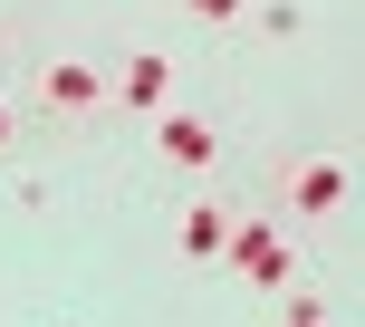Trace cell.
Instances as JSON below:
<instances>
[{
	"mask_svg": "<svg viewBox=\"0 0 365 327\" xmlns=\"http://www.w3.org/2000/svg\"><path fill=\"white\" fill-rule=\"evenodd\" d=\"M336 193H346V173H336V164H298V173H289V202H317V212H327Z\"/></svg>",
	"mask_w": 365,
	"mask_h": 327,
	"instance_id": "1",
	"label": "cell"
},
{
	"mask_svg": "<svg viewBox=\"0 0 365 327\" xmlns=\"http://www.w3.org/2000/svg\"><path fill=\"white\" fill-rule=\"evenodd\" d=\"M38 87H48V106H96V96H106V87H96V68H48Z\"/></svg>",
	"mask_w": 365,
	"mask_h": 327,
	"instance_id": "2",
	"label": "cell"
},
{
	"mask_svg": "<svg viewBox=\"0 0 365 327\" xmlns=\"http://www.w3.org/2000/svg\"><path fill=\"white\" fill-rule=\"evenodd\" d=\"M164 87H173V68H164V58H135V68H125V96H135V106H154Z\"/></svg>",
	"mask_w": 365,
	"mask_h": 327,
	"instance_id": "3",
	"label": "cell"
},
{
	"mask_svg": "<svg viewBox=\"0 0 365 327\" xmlns=\"http://www.w3.org/2000/svg\"><path fill=\"white\" fill-rule=\"evenodd\" d=\"M240 270H250V279H279L289 260H279V241H269V231H240Z\"/></svg>",
	"mask_w": 365,
	"mask_h": 327,
	"instance_id": "4",
	"label": "cell"
},
{
	"mask_svg": "<svg viewBox=\"0 0 365 327\" xmlns=\"http://www.w3.org/2000/svg\"><path fill=\"white\" fill-rule=\"evenodd\" d=\"M164 145H173L182 164H202V154H212V135H202V126H164Z\"/></svg>",
	"mask_w": 365,
	"mask_h": 327,
	"instance_id": "5",
	"label": "cell"
},
{
	"mask_svg": "<svg viewBox=\"0 0 365 327\" xmlns=\"http://www.w3.org/2000/svg\"><path fill=\"white\" fill-rule=\"evenodd\" d=\"M192 10H202V19H240L250 0H192Z\"/></svg>",
	"mask_w": 365,
	"mask_h": 327,
	"instance_id": "6",
	"label": "cell"
},
{
	"mask_svg": "<svg viewBox=\"0 0 365 327\" xmlns=\"http://www.w3.org/2000/svg\"><path fill=\"white\" fill-rule=\"evenodd\" d=\"M0 135H10V106H0Z\"/></svg>",
	"mask_w": 365,
	"mask_h": 327,
	"instance_id": "7",
	"label": "cell"
}]
</instances>
